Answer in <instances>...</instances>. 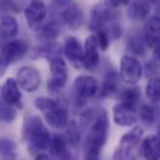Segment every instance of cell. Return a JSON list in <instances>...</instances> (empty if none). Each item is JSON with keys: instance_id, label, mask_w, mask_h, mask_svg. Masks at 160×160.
Wrapping results in <instances>:
<instances>
[{"instance_id": "277c9868", "label": "cell", "mask_w": 160, "mask_h": 160, "mask_svg": "<svg viewBox=\"0 0 160 160\" xmlns=\"http://www.w3.org/2000/svg\"><path fill=\"white\" fill-rule=\"evenodd\" d=\"M144 134L143 128L140 127H134L133 129H130L128 133H125L122 138L118 144V147L114 150L113 154V160H127L129 154L132 153V150L139 144V142L142 140Z\"/></svg>"}, {"instance_id": "2e32d148", "label": "cell", "mask_w": 160, "mask_h": 160, "mask_svg": "<svg viewBox=\"0 0 160 160\" xmlns=\"http://www.w3.org/2000/svg\"><path fill=\"white\" fill-rule=\"evenodd\" d=\"M1 97L6 104L15 106L21 99L20 87L15 78H8L1 87Z\"/></svg>"}, {"instance_id": "9a60e30c", "label": "cell", "mask_w": 160, "mask_h": 160, "mask_svg": "<svg viewBox=\"0 0 160 160\" xmlns=\"http://www.w3.org/2000/svg\"><path fill=\"white\" fill-rule=\"evenodd\" d=\"M142 155L145 160H160V138L150 134L142 140Z\"/></svg>"}, {"instance_id": "83f0119b", "label": "cell", "mask_w": 160, "mask_h": 160, "mask_svg": "<svg viewBox=\"0 0 160 160\" xmlns=\"http://www.w3.org/2000/svg\"><path fill=\"white\" fill-rule=\"evenodd\" d=\"M139 117L142 118L143 122L148 123V124H152L154 122V109L148 106V104H143L139 109Z\"/></svg>"}, {"instance_id": "44dd1931", "label": "cell", "mask_w": 160, "mask_h": 160, "mask_svg": "<svg viewBox=\"0 0 160 160\" xmlns=\"http://www.w3.org/2000/svg\"><path fill=\"white\" fill-rule=\"evenodd\" d=\"M149 14V4L147 0H135L132 2L128 15L134 20L145 19Z\"/></svg>"}, {"instance_id": "d6a6232c", "label": "cell", "mask_w": 160, "mask_h": 160, "mask_svg": "<svg viewBox=\"0 0 160 160\" xmlns=\"http://www.w3.org/2000/svg\"><path fill=\"white\" fill-rule=\"evenodd\" d=\"M58 160H73L72 159V155H71V153L68 152V150H66L60 158H58Z\"/></svg>"}, {"instance_id": "9c48e42d", "label": "cell", "mask_w": 160, "mask_h": 160, "mask_svg": "<svg viewBox=\"0 0 160 160\" xmlns=\"http://www.w3.org/2000/svg\"><path fill=\"white\" fill-rule=\"evenodd\" d=\"M114 16H116V12H114L112 5L109 6L108 4H98L91 14L89 29L92 31L102 30L103 26L106 24H108L111 20H113Z\"/></svg>"}, {"instance_id": "3957f363", "label": "cell", "mask_w": 160, "mask_h": 160, "mask_svg": "<svg viewBox=\"0 0 160 160\" xmlns=\"http://www.w3.org/2000/svg\"><path fill=\"white\" fill-rule=\"evenodd\" d=\"M35 106L43 114L50 127L63 129L68 124V108L65 102L48 97H39L35 99Z\"/></svg>"}, {"instance_id": "e575fe53", "label": "cell", "mask_w": 160, "mask_h": 160, "mask_svg": "<svg viewBox=\"0 0 160 160\" xmlns=\"http://www.w3.org/2000/svg\"><path fill=\"white\" fill-rule=\"evenodd\" d=\"M155 1H157V2H160V0H155Z\"/></svg>"}, {"instance_id": "6da1fadb", "label": "cell", "mask_w": 160, "mask_h": 160, "mask_svg": "<svg viewBox=\"0 0 160 160\" xmlns=\"http://www.w3.org/2000/svg\"><path fill=\"white\" fill-rule=\"evenodd\" d=\"M92 119L84 143V160H101V153L109 130L108 117L103 109H99L97 113H93Z\"/></svg>"}, {"instance_id": "4fadbf2b", "label": "cell", "mask_w": 160, "mask_h": 160, "mask_svg": "<svg viewBox=\"0 0 160 160\" xmlns=\"http://www.w3.org/2000/svg\"><path fill=\"white\" fill-rule=\"evenodd\" d=\"M83 51H84L83 67L93 71L99 65V46L96 35H91L86 39Z\"/></svg>"}, {"instance_id": "ac0fdd59", "label": "cell", "mask_w": 160, "mask_h": 160, "mask_svg": "<svg viewBox=\"0 0 160 160\" xmlns=\"http://www.w3.org/2000/svg\"><path fill=\"white\" fill-rule=\"evenodd\" d=\"M144 39L150 47H154L160 40V19L158 16H152L144 28Z\"/></svg>"}, {"instance_id": "603a6c76", "label": "cell", "mask_w": 160, "mask_h": 160, "mask_svg": "<svg viewBox=\"0 0 160 160\" xmlns=\"http://www.w3.org/2000/svg\"><path fill=\"white\" fill-rule=\"evenodd\" d=\"M145 94L148 99L153 103H158L160 101V77L150 78L145 87Z\"/></svg>"}, {"instance_id": "d6986e66", "label": "cell", "mask_w": 160, "mask_h": 160, "mask_svg": "<svg viewBox=\"0 0 160 160\" xmlns=\"http://www.w3.org/2000/svg\"><path fill=\"white\" fill-rule=\"evenodd\" d=\"M19 32V25L18 21L11 18V16H6L1 20L0 22V38L2 40H12Z\"/></svg>"}, {"instance_id": "30bf717a", "label": "cell", "mask_w": 160, "mask_h": 160, "mask_svg": "<svg viewBox=\"0 0 160 160\" xmlns=\"http://www.w3.org/2000/svg\"><path fill=\"white\" fill-rule=\"evenodd\" d=\"M137 118L138 113L134 104L120 101L113 107V120L117 125L130 127L137 122Z\"/></svg>"}, {"instance_id": "ffe728a7", "label": "cell", "mask_w": 160, "mask_h": 160, "mask_svg": "<svg viewBox=\"0 0 160 160\" xmlns=\"http://www.w3.org/2000/svg\"><path fill=\"white\" fill-rule=\"evenodd\" d=\"M0 159L16 160V143L11 138H0Z\"/></svg>"}, {"instance_id": "1f68e13d", "label": "cell", "mask_w": 160, "mask_h": 160, "mask_svg": "<svg viewBox=\"0 0 160 160\" xmlns=\"http://www.w3.org/2000/svg\"><path fill=\"white\" fill-rule=\"evenodd\" d=\"M154 57L158 62H160V40L154 46Z\"/></svg>"}, {"instance_id": "4316f807", "label": "cell", "mask_w": 160, "mask_h": 160, "mask_svg": "<svg viewBox=\"0 0 160 160\" xmlns=\"http://www.w3.org/2000/svg\"><path fill=\"white\" fill-rule=\"evenodd\" d=\"M15 117H16V111L12 108V106L6 104L5 107H0V122L10 123L15 119Z\"/></svg>"}, {"instance_id": "52a82bcc", "label": "cell", "mask_w": 160, "mask_h": 160, "mask_svg": "<svg viewBox=\"0 0 160 160\" xmlns=\"http://www.w3.org/2000/svg\"><path fill=\"white\" fill-rule=\"evenodd\" d=\"M73 88H75L77 99L80 102H86L98 93L99 84H98V81L93 76L82 75L75 80Z\"/></svg>"}, {"instance_id": "7a4b0ae2", "label": "cell", "mask_w": 160, "mask_h": 160, "mask_svg": "<svg viewBox=\"0 0 160 160\" xmlns=\"http://www.w3.org/2000/svg\"><path fill=\"white\" fill-rule=\"evenodd\" d=\"M22 137L31 153H41L48 149L51 135L39 116H30L24 122Z\"/></svg>"}, {"instance_id": "7402d4cb", "label": "cell", "mask_w": 160, "mask_h": 160, "mask_svg": "<svg viewBox=\"0 0 160 160\" xmlns=\"http://www.w3.org/2000/svg\"><path fill=\"white\" fill-rule=\"evenodd\" d=\"M50 153L53 158L58 159L67 149H66V140L61 135H53L50 140V145H48Z\"/></svg>"}, {"instance_id": "f1b7e54d", "label": "cell", "mask_w": 160, "mask_h": 160, "mask_svg": "<svg viewBox=\"0 0 160 160\" xmlns=\"http://www.w3.org/2000/svg\"><path fill=\"white\" fill-rule=\"evenodd\" d=\"M96 38H97V41H98V46H99V48L102 51H106L109 47V36H108V34L103 29L98 30Z\"/></svg>"}, {"instance_id": "8992f818", "label": "cell", "mask_w": 160, "mask_h": 160, "mask_svg": "<svg viewBox=\"0 0 160 160\" xmlns=\"http://www.w3.org/2000/svg\"><path fill=\"white\" fill-rule=\"evenodd\" d=\"M120 78L125 83L137 84L143 75V68L138 58L125 55L120 60Z\"/></svg>"}, {"instance_id": "f546056e", "label": "cell", "mask_w": 160, "mask_h": 160, "mask_svg": "<svg viewBox=\"0 0 160 160\" xmlns=\"http://www.w3.org/2000/svg\"><path fill=\"white\" fill-rule=\"evenodd\" d=\"M67 142L73 147H76L80 142V134L75 124H73V128H70V130L67 132Z\"/></svg>"}, {"instance_id": "4dcf8cb0", "label": "cell", "mask_w": 160, "mask_h": 160, "mask_svg": "<svg viewBox=\"0 0 160 160\" xmlns=\"http://www.w3.org/2000/svg\"><path fill=\"white\" fill-rule=\"evenodd\" d=\"M130 2V0H109V4L113 8H119L123 5H128Z\"/></svg>"}, {"instance_id": "8fae6325", "label": "cell", "mask_w": 160, "mask_h": 160, "mask_svg": "<svg viewBox=\"0 0 160 160\" xmlns=\"http://www.w3.org/2000/svg\"><path fill=\"white\" fill-rule=\"evenodd\" d=\"M25 18L28 20V24L32 29H39L40 25L43 22L47 15L46 5L41 0H32L26 8H25Z\"/></svg>"}, {"instance_id": "d4e9b609", "label": "cell", "mask_w": 160, "mask_h": 160, "mask_svg": "<svg viewBox=\"0 0 160 160\" xmlns=\"http://www.w3.org/2000/svg\"><path fill=\"white\" fill-rule=\"evenodd\" d=\"M117 91H118L117 81H116V78H112V77L106 78L104 83L102 84V87L98 89V92H99V94H101L102 97L113 96L114 93H117Z\"/></svg>"}, {"instance_id": "d590c367", "label": "cell", "mask_w": 160, "mask_h": 160, "mask_svg": "<svg viewBox=\"0 0 160 160\" xmlns=\"http://www.w3.org/2000/svg\"><path fill=\"white\" fill-rule=\"evenodd\" d=\"M158 137H159V138H160V129H159V135H158Z\"/></svg>"}, {"instance_id": "5b68a950", "label": "cell", "mask_w": 160, "mask_h": 160, "mask_svg": "<svg viewBox=\"0 0 160 160\" xmlns=\"http://www.w3.org/2000/svg\"><path fill=\"white\" fill-rule=\"evenodd\" d=\"M50 70H51V77L47 82V87L50 91H58L65 87L68 72L66 62L57 56H52L50 61Z\"/></svg>"}, {"instance_id": "5bb4252c", "label": "cell", "mask_w": 160, "mask_h": 160, "mask_svg": "<svg viewBox=\"0 0 160 160\" xmlns=\"http://www.w3.org/2000/svg\"><path fill=\"white\" fill-rule=\"evenodd\" d=\"M26 51H28V43L25 41L11 40L4 46L1 58L2 61H5V63H11L21 58L26 53Z\"/></svg>"}, {"instance_id": "7c38bea8", "label": "cell", "mask_w": 160, "mask_h": 160, "mask_svg": "<svg viewBox=\"0 0 160 160\" xmlns=\"http://www.w3.org/2000/svg\"><path fill=\"white\" fill-rule=\"evenodd\" d=\"M63 53L70 60L71 65L76 68L83 67V57H84V51L81 45V42L76 38L71 36L67 38L63 43Z\"/></svg>"}, {"instance_id": "cb8c5ba5", "label": "cell", "mask_w": 160, "mask_h": 160, "mask_svg": "<svg viewBox=\"0 0 160 160\" xmlns=\"http://www.w3.org/2000/svg\"><path fill=\"white\" fill-rule=\"evenodd\" d=\"M60 35V28L57 22L52 21L41 29V38L46 41H53Z\"/></svg>"}, {"instance_id": "484cf974", "label": "cell", "mask_w": 160, "mask_h": 160, "mask_svg": "<svg viewBox=\"0 0 160 160\" xmlns=\"http://www.w3.org/2000/svg\"><path fill=\"white\" fill-rule=\"evenodd\" d=\"M140 97V92L138 88H130V89H124L120 93V101L122 102H127L130 104H137L138 99Z\"/></svg>"}, {"instance_id": "ba28073f", "label": "cell", "mask_w": 160, "mask_h": 160, "mask_svg": "<svg viewBox=\"0 0 160 160\" xmlns=\"http://www.w3.org/2000/svg\"><path fill=\"white\" fill-rule=\"evenodd\" d=\"M16 82L20 87V89H24L25 92H35L41 84V75L35 67L24 66L20 68V71L16 75Z\"/></svg>"}, {"instance_id": "e0dca14e", "label": "cell", "mask_w": 160, "mask_h": 160, "mask_svg": "<svg viewBox=\"0 0 160 160\" xmlns=\"http://www.w3.org/2000/svg\"><path fill=\"white\" fill-rule=\"evenodd\" d=\"M61 18L63 20V22L70 26L71 29H77L78 26L82 25L84 15L83 11L75 4H70L67 8L63 9V11L61 12Z\"/></svg>"}, {"instance_id": "836d02e7", "label": "cell", "mask_w": 160, "mask_h": 160, "mask_svg": "<svg viewBox=\"0 0 160 160\" xmlns=\"http://www.w3.org/2000/svg\"><path fill=\"white\" fill-rule=\"evenodd\" d=\"M35 160H52V158H51L50 155H47V154L39 153V154L36 155V159H35Z\"/></svg>"}]
</instances>
